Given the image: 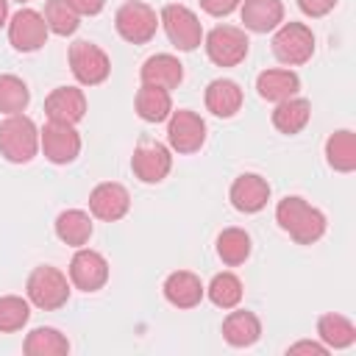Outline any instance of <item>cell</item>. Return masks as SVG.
<instances>
[{"label": "cell", "instance_id": "obj_1", "mask_svg": "<svg viewBox=\"0 0 356 356\" xmlns=\"http://www.w3.org/2000/svg\"><path fill=\"white\" fill-rule=\"evenodd\" d=\"M275 222L281 225V231H286L298 245H314L323 234H325V214L320 209H314L312 203H306L298 195H286L284 200H278L275 206Z\"/></svg>", "mask_w": 356, "mask_h": 356}, {"label": "cell", "instance_id": "obj_2", "mask_svg": "<svg viewBox=\"0 0 356 356\" xmlns=\"http://www.w3.org/2000/svg\"><path fill=\"white\" fill-rule=\"evenodd\" d=\"M39 153V128L31 117L6 114L0 122V156L11 164H28Z\"/></svg>", "mask_w": 356, "mask_h": 356}, {"label": "cell", "instance_id": "obj_3", "mask_svg": "<svg viewBox=\"0 0 356 356\" xmlns=\"http://www.w3.org/2000/svg\"><path fill=\"white\" fill-rule=\"evenodd\" d=\"M25 292H28V300L36 309L56 312L70 300V281L58 267L42 264V267L31 270V275L25 281Z\"/></svg>", "mask_w": 356, "mask_h": 356}, {"label": "cell", "instance_id": "obj_4", "mask_svg": "<svg viewBox=\"0 0 356 356\" xmlns=\"http://www.w3.org/2000/svg\"><path fill=\"white\" fill-rule=\"evenodd\" d=\"M273 53L281 64L298 67L314 56V33L303 22H281L273 36Z\"/></svg>", "mask_w": 356, "mask_h": 356}, {"label": "cell", "instance_id": "obj_5", "mask_svg": "<svg viewBox=\"0 0 356 356\" xmlns=\"http://www.w3.org/2000/svg\"><path fill=\"white\" fill-rule=\"evenodd\" d=\"M114 28H117V33L125 42H131V44H147L156 36V31H159V17H156V11L147 3L128 0V3H122L117 8Z\"/></svg>", "mask_w": 356, "mask_h": 356}, {"label": "cell", "instance_id": "obj_6", "mask_svg": "<svg viewBox=\"0 0 356 356\" xmlns=\"http://www.w3.org/2000/svg\"><path fill=\"white\" fill-rule=\"evenodd\" d=\"M159 25L164 28L170 44H175L178 50H195L203 42V25H200L197 14L181 3L164 6L159 14Z\"/></svg>", "mask_w": 356, "mask_h": 356}, {"label": "cell", "instance_id": "obj_7", "mask_svg": "<svg viewBox=\"0 0 356 356\" xmlns=\"http://www.w3.org/2000/svg\"><path fill=\"white\" fill-rule=\"evenodd\" d=\"M67 58H70V70H72L75 81L83 86H97L111 75V61H108L106 50L97 47L95 42H86V39L72 42Z\"/></svg>", "mask_w": 356, "mask_h": 356}, {"label": "cell", "instance_id": "obj_8", "mask_svg": "<svg viewBox=\"0 0 356 356\" xmlns=\"http://www.w3.org/2000/svg\"><path fill=\"white\" fill-rule=\"evenodd\" d=\"M206 56L217 64V67H236L245 61L250 42L248 33L236 25H217L206 33Z\"/></svg>", "mask_w": 356, "mask_h": 356}, {"label": "cell", "instance_id": "obj_9", "mask_svg": "<svg viewBox=\"0 0 356 356\" xmlns=\"http://www.w3.org/2000/svg\"><path fill=\"white\" fill-rule=\"evenodd\" d=\"M167 142L175 153H197L206 142V122L189 108H178L167 117Z\"/></svg>", "mask_w": 356, "mask_h": 356}, {"label": "cell", "instance_id": "obj_10", "mask_svg": "<svg viewBox=\"0 0 356 356\" xmlns=\"http://www.w3.org/2000/svg\"><path fill=\"white\" fill-rule=\"evenodd\" d=\"M39 147H42V153H44L47 161H53V164H70L81 153V134L75 131V125L53 122L50 120L39 131Z\"/></svg>", "mask_w": 356, "mask_h": 356}, {"label": "cell", "instance_id": "obj_11", "mask_svg": "<svg viewBox=\"0 0 356 356\" xmlns=\"http://www.w3.org/2000/svg\"><path fill=\"white\" fill-rule=\"evenodd\" d=\"M108 281V261L92 248H78L70 259V284L81 292H97Z\"/></svg>", "mask_w": 356, "mask_h": 356}, {"label": "cell", "instance_id": "obj_12", "mask_svg": "<svg viewBox=\"0 0 356 356\" xmlns=\"http://www.w3.org/2000/svg\"><path fill=\"white\" fill-rule=\"evenodd\" d=\"M47 22L39 11L33 8H19L11 19H8V42L14 44V50L19 53H33L47 42Z\"/></svg>", "mask_w": 356, "mask_h": 356}, {"label": "cell", "instance_id": "obj_13", "mask_svg": "<svg viewBox=\"0 0 356 356\" xmlns=\"http://www.w3.org/2000/svg\"><path fill=\"white\" fill-rule=\"evenodd\" d=\"M131 170L142 184H159L172 170V156L161 142H142L131 156Z\"/></svg>", "mask_w": 356, "mask_h": 356}, {"label": "cell", "instance_id": "obj_14", "mask_svg": "<svg viewBox=\"0 0 356 356\" xmlns=\"http://www.w3.org/2000/svg\"><path fill=\"white\" fill-rule=\"evenodd\" d=\"M128 209H131V195L117 181H103L89 192V211H92V217H97L103 222L122 220L128 214Z\"/></svg>", "mask_w": 356, "mask_h": 356}, {"label": "cell", "instance_id": "obj_15", "mask_svg": "<svg viewBox=\"0 0 356 356\" xmlns=\"http://www.w3.org/2000/svg\"><path fill=\"white\" fill-rule=\"evenodd\" d=\"M231 206L242 214H256L267 206L270 200V184L267 178H261L259 172H242L239 178H234L231 189H228Z\"/></svg>", "mask_w": 356, "mask_h": 356}, {"label": "cell", "instance_id": "obj_16", "mask_svg": "<svg viewBox=\"0 0 356 356\" xmlns=\"http://www.w3.org/2000/svg\"><path fill=\"white\" fill-rule=\"evenodd\" d=\"M44 114L53 122H67L75 125L86 114V95L78 86H56L44 97Z\"/></svg>", "mask_w": 356, "mask_h": 356}, {"label": "cell", "instance_id": "obj_17", "mask_svg": "<svg viewBox=\"0 0 356 356\" xmlns=\"http://www.w3.org/2000/svg\"><path fill=\"white\" fill-rule=\"evenodd\" d=\"M161 292H164L167 303H172L175 309H195V306L203 300L206 286H203V281H200L195 273H189V270H175V273H170V275L164 278Z\"/></svg>", "mask_w": 356, "mask_h": 356}, {"label": "cell", "instance_id": "obj_18", "mask_svg": "<svg viewBox=\"0 0 356 356\" xmlns=\"http://www.w3.org/2000/svg\"><path fill=\"white\" fill-rule=\"evenodd\" d=\"M142 83H153L161 89H175L184 81V64L172 56V53H156L150 58H145L142 70H139Z\"/></svg>", "mask_w": 356, "mask_h": 356}, {"label": "cell", "instance_id": "obj_19", "mask_svg": "<svg viewBox=\"0 0 356 356\" xmlns=\"http://www.w3.org/2000/svg\"><path fill=\"white\" fill-rule=\"evenodd\" d=\"M256 89H259V97H261V100L281 103V100L295 97V95L300 92V78H298V72H292V70L273 67V70L259 72Z\"/></svg>", "mask_w": 356, "mask_h": 356}, {"label": "cell", "instance_id": "obj_20", "mask_svg": "<svg viewBox=\"0 0 356 356\" xmlns=\"http://www.w3.org/2000/svg\"><path fill=\"white\" fill-rule=\"evenodd\" d=\"M239 14L248 31L270 33L284 22V3L281 0H245Z\"/></svg>", "mask_w": 356, "mask_h": 356}, {"label": "cell", "instance_id": "obj_21", "mask_svg": "<svg viewBox=\"0 0 356 356\" xmlns=\"http://www.w3.org/2000/svg\"><path fill=\"white\" fill-rule=\"evenodd\" d=\"M206 108L214 114V117H234L239 108H242V89L236 81L231 78H214L209 86H206Z\"/></svg>", "mask_w": 356, "mask_h": 356}, {"label": "cell", "instance_id": "obj_22", "mask_svg": "<svg viewBox=\"0 0 356 356\" xmlns=\"http://www.w3.org/2000/svg\"><path fill=\"white\" fill-rule=\"evenodd\" d=\"M259 337H261V320L248 309H236L222 320V339L234 348H250Z\"/></svg>", "mask_w": 356, "mask_h": 356}, {"label": "cell", "instance_id": "obj_23", "mask_svg": "<svg viewBox=\"0 0 356 356\" xmlns=\"http://www.w3.org/2000/svg\"><path fill=\"white\" fill-rule=\"evenodd\" d=\"M134 106H136V114L145 122H164L172 114L170 89H161V86H153V83H142L139 86Z\"/></svg>", "mask_w": 356, "mask_h": 356}, {"label": "cell", "instance_id": "obj_24", "mask_svg": "<svg viewBox=\"0 0 356 356\" xmlns=\"http://www.w3.org/2000/svg\"><path fill=\"white\" fill-rule=\"evenodd\" d=\"M312 120V103L306 97H286L281 103H275V111H273V125L292 136V134H300Z\"/></svg>", "mask_w": 356, "mask_h": 356}, {"label": "cell", "instance_id": "obj_25", "mask_svg": "<svg viewBox=\"0 0 356 356\" xmlns=\"http://www.w3.org/2000/svg\"><path fill=\"white\" fill-rule=\"evenodd\" d=\"M92 217L83 209H67L56 217V236L70 248H83L92 236Z\"/></svg>", "mask_w": 356, "mask_h": 356}, {"label": "cell", "instance_id": "obj_26", "mask_svg": "<svg viewBox=\"0 0 356 356\" xmlns=\"http://www.w3.org/2000/svg\"><path fill=\"white\" fill-rule=\"evenodd\" d=\"M317 337L320 342L331 350H342V348H350L356 342V325L353 320H348L345 314H337V312H328L317 320Z\"/></svg>", "mask_w": 356, "mask_h": 356}, {"label": "cell", "instance_id": "obj_27", "mask_svg": "<svg viewBox=\"0 0 356 356\" xmlns=\"http://www.w3.org/2000/svg\"><path fill=\"white\" fill-rule=\"evenodd\" d=\"M325 161L337 172H353L356 170V134L348 128L334 131L325 139Z\"/></svg>", "mask_w": 356, "mask_h": 356}, {"label": "cell", "instance_id": "obj_28", "mask_svg": "<svg viewBox=\"0 0 356 356\" xmlns=\"http://www.w3.org/2000/svg\"><path fill=\"white\" fill-rule=\"evenodd\" d=\"M22 350L28 356H64V353H70V339L58 328L39 325L25 337Z\"/></svg>", "mask_w": 356, "mask_h": 356}, {"label": "cell", "instance_id": "obj_29", "mask_svg": "<svg viewBox=\"0 0 356 356\" xmlns=\"http://www.w3.org/2000/svg\"><path fill=\"white\" fill-rule=\"evenodd\" d=\"M250 250H253V245H250V234L248 231H242V228L220 231V236H217V256L222 259V264H228V267L245 264Z\"/></svg>", "mask_w": 356, "mask_h": 356}, {"label": "cell", "instance_id": "obj_30", "mask_svg": "<svg viewBox=\"0 0 356 356\" xmlns=\"http://www.w3.org/2000/svg\"><path fill=\"white\" fill-rule=\"evenodd\" d=\"M42 17L47 22V31H53L58 36H72L81 25V14L67 0H47Z\"/></svg>", "mask_w": 356, "mask_h": 356}, {"label": "cell", "instance_id": "obj_31", "mask_svg": "<svg viewBox=\"0 0 356 356\" xmlns=\"http://www.w3.org/2000/svg\"><path fill=\"white\" fill-rule=\"evenodd\" d=\"M206 295H209V300H211L214 306H220V309H234V306H239V300H242V281H239L234 273H217V275L209 281Z\"/></svg>", "mask_w": 356, "mask_h": 356}, {"label": "cell", "instance_id": "obj_32", "mask_svg": "<svg viewBox=\"0 0 356 356\" xmlns=\"http://www.w3.org/2000/svg\"><path fill=\"white\" fill-rule=\"evenodd\" d=\"M28 100H31V89H28V83L22 78L8 75V72L0 75V111L3 114H19V111H25Z\"/></svg>", "mask_w": 356, "mask_h": 356}, {"label": "cell", "instance_id": "obj_33", "mask_svg": "<svg viewBox=\"0 0 356 356\" xmlns=\"http://www.w3.org/2000/svg\"><path fill=\"white\" fill-rule=\"evenodd\" d=\"M31 320V303L19 295L0 298V334H14Z\"/></svg>", "mask_w": 356, "mask_h": 356}, {"label": "cell", "instance_id": "obj_34", "mask_svg": "<svg viewBox=\"0 0 356 356\" xmlns=\"http://www.w3.org/2000/svg\"><path fill=\"white\" fill-rule=\"evenodd\" d=\"M239 3L242 0H200V8L211 17H228L231 11L239 8Z\"/></svg>", "mask_w": 356, "mask_h": 356}, {"label": "cell", "instance_id": "obj_35", "mask_svg": "<svg viewBox=\"0 0 356 356\" xmlns=\"http://www.w3.org/2000/svg\"><path fill=\"white\" fill-rule=\"evenodd\" d=\"M337 0H298V8L306 17H325L328 11H334Z\"/></svg>", "mask_w": 356, "mask_h": 356}, {"label": "cell", "instance_id": "obj_36", "mask_svg": "<svg viewBox=\"0 0 356 356\" xmlns=\"http://www.w3.org/2000/svg\"><path fill=\"white\" fill-rule=\"evenodd\" d=\"M286 353H289V356H295V353H314V356H325V353H328V348H325L323 342H312V339H303V342H295V345H289V348H286Z\"/></svg>", "mask_w": 356, "mask_h": 356}, {"label": "cell", "instance_id": "obj_37", "mask_svg": "<svg viewBox=\"0 0 356 356\" xmlns=\"http://www.w3.org/2000/svg\"><path fill=\"white\" fill-rule=\"evenodd\" d=\"M81 17H95V14H100L103 11V6H106V0H67Z\"/></svg>", "mask_w": 356, "mask_h": 356}, {"label": "cell", "instance_id": "obj_38", "mask_svg": "<svg viewBox=\"0 0 356 356\" xmlns=\"http://www.w3.org/2000/svg\"><path fill=\"white\" fill-rule=\"evenodd\" d=\"M8 22V0H0V28Z\"/></svg>", "mask_w": 356, "mask_h": 356}, {"label": "cell", "instance_id": "obj_39", "mask_svg": "<svg viewBox=\"0 0 356 356\" xmlns=\"http://www.w3.org/2000/svg\"><path fill=\"white\" fill-rule=\"evenodd\" d=\"M17 3H28V0H17Z\"/></svg>", "mask_w": 356, "mask_h": 356}]
</instances>
